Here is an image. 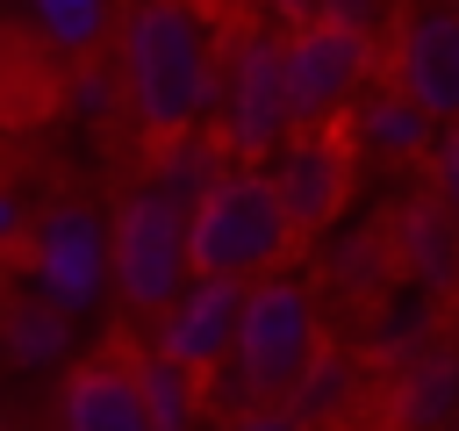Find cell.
I'll use <instances>...</instances> for the list:
<instances>
[{
	"label": "cell",
	"mask_w": 459,
	"mask_h": 431,
	"mask_svg": "<svg viewBox=\"0 0 459 431\" xmlns=\"http://www.w3.org/2000/svg\"><path fill=\"white\" fill-rule=\"evenodd\" d=\"M387 424L394 431H459V352L430 345L387 374Z\"/></svg>",
	"instance_id": "11"
},
{
	"label": "cell",
	"mask_w": 459,
	"mask_h": 431,
	"mask_svg": "<svg viewBox=\"0 0 459 431\" xmlns=\"http://www.w3.org/2000/svg\"><path fill=\"white\" fill-rule=\"evenodd\" d=\"M22 22L29 36L50 50V57H93L108 36H122V14L115 0H22Z\"/></svg>",
	"instance_id": "15"
},
{
	"label": "cell",
	"mask_w": 459,
	"mask_h": 431,
	"mask_svg": "<svg viewBox=\"0 0 459 431\" xmlns=\"http://www.w3.org/2000/svg\"><path fill=\"white\" fill-rule=\"evenodd\" d=\"M222 57H230V43H215V22L194 0H129L122 7L115 65L129 86V115L151 144L194 136L208 115H222Z\"/></svg>",
	"instance_id": "1"
},
{
	"label": "cell",
	"mask_w": 459,
	"mask_h": 431,
	"mask_svg": "<svg viewBox=\"0 0 459 431\" xmlns=\"http://www.w3.org/2000/svg\"><path fill=\"white\" fill-rule=\"evenodd\" d=\"M273 14H280V22H294V29H308V22H323V14H330V0H273Z\"/></svg>",
	"instance_id": "27"
},
{
	"label": "cell",
	"mask_w": 459,
	"mask_h": 431,
	"mask_svg": "<svg viewBox=\"0 0 459 431\" xmlns=\"http://www.w3.org/2000/svg\"><path fill=\"white\" fill-rule=\"evenodd\" d=\"M230 172V151H222V136H172V144H158L151 151V187L165 194V201H179L186 216L215 194V180Z\"/></svg>",
	"instance_id": "16"
},
{
	"label": "cell",
	"mask_w": 459,
	"mask_h": 431,
	"mask_svg": "<svg viewBox=\"0 0 459 431\" xmlns=\"http://www.w3.org/2000/svg\"><path fill=\"white\" fill-rule=\"evenodd\" d=\"M359 388H366V374H359V359H344V352H316V366L294 381V395H287V409L308 424V431H330L351 402H359Z\"/></svg>",
	"instance_id": "20"
},
{
	"label": "cell",
	"mask_w": 459,
	"mask_h": 431,
	"mask_svg": "<svg viewBox=\"0 0 459 431\" xmlns=\"http://www.w3.org/2000/svg\"><path fill=\"white\" fill-rule=\"evenodd\" d=\"M72 352H79V323L65 309L36 302V295H14V309H7V359L22 374H57V366H72Z\"/></svg>",
	"instance_id": "17"
},
{
	"label": "cell",
	"mask_w": 459,
	"mask_h": 431,
	"mask_svg": "<svg viewBox=\"0 0 459 431\" xmlns=\"http://www.w3.org/2000/svg\"><path fill=\"white\" fill-rule=\"evenodd\" d=\"M287 208H280V187L265 165H244L230 158V172L215 180V194L194 208V273H215V280H273L280 259H287Z\"/></svg>",
	"instance_id": "3"
},
{
	"label": "cell",
	"mask_w": 459,
	"mask_h": 431,
	"mask_svg": "<svg viewBox=\"0 0 459 431\" xmlns=\"http://www.w3.org/2000/svg\"><path fill=\"white\" fill-rule=\"evenodd\" d=\"M452 7H459V0H452Z\"/></svg>",
	"instance_id": "28"
},
{
	"label": "cell",
	"mask_w": 459,
	"mask_h": 431,
	"mask_svg": "<svg viewBox=\"0 0 459 431\" xmlns=\"http://www.w3.org/2000/svg\"><path fill=\"white\" fill-rule=\"evenodd\" d=\"M108 223H115V302L151 323L194 287V216L143 180L115 201Z\"/></svg>",
	"instance_id": "5"
},
{
	"label": "cell",
	"mask_w": 459,
	"mask_h": 431,
	"mask_svg": "<svg viewBox=\"0 0 459 431\" xmlns=\"http://www.w3.org/2000/svg\"><path fill=\"white\" fill-rule=\"evenodd\" d=\"M323 352V316H316V287L301 273H273L251 287L244 302V330H237V359L215 374V402L222 409H258V402H287L294 381L316 366Z\"/></svg>",
	"instance_id": "2"
},
{
	"label": "cell",
	"mask_w": 459,
	"mask_h": 431,
	"mask_svg": "<svg viewBox=\"0 0 459 431\" xmlns=\"http://www.w3.org/2000/svg\"><path fill=\"white\" fill-rule=\"evenodd\" d=\"M22 295L79 316H100L115 295V223L93 201H50L29 251H22Z\"/></svg>",
	"instance_id": "6"
},
{
	"label": "cell",
	"mask_w": 459,
	"mask_h": 431,
	"mask_svg": "<svg viewBox=\"0 0 459 431\" xmlns=\"http://www.w3.org/2000/svg\"><path fill=\"white\" fill-rule=\"evenodd\" d=\"M430 345H437V295L416 287V280L387 287V302L373 309V352H380L387 366H402V359H416V352H430Z\"/></svg>",
	"instance_id": "19"
},
{
	"label": "cell",
	"mask_w": 459,
	"mask_h": 431,
	"mask_svg": "<svg viewBox=\"0 0 459 431\" xmlns=\"http://www.w3.org/2000/svg\"><path fill=\"white\" fill-rule=\"evenodd\" d=\"M36 223H43V216L29 208V194H22V187H7V194H0V237H7L14 251H29V237H36Z\"/></svg>",
	"instance_id": "24"
},
{
	"label": "cell",
	"mask_w": 459,
	"mask_h": 431,
	"mask_svg": "<svg viewBox=\"0 0 459 431\" xmlns=\"http://www.w3.org/2000/svg\"><path fill=\"white\" fill-rule=\"evenodd\" d=\"M394 266H402V280H416V287H430V295H445V287H459V223L437 208V201H409L402 216H394Z\"/></svg>",
	"instance_id": "13"
},
{
	"label": "cell",
	"mask_w": 459,
	"mask_h": 431,
	"mask_svg": "<svg viewBox=\"0 0 459 431\" xmlns=\"http://www.w3.org/2000/svg\"><path fill=\"white\" fill-rule=\"evenodd\" d=\"M394 86L437 122H459V7L452 0H409V14L394 22Z\"/></svg>",
	"instance_id": "9"
},
{
	"label": "cell",
	"mask_w": 459,
	"mask_h": 431,
	"mask_svg": "<svg viewBox=\"0 0 459 431\" xmlns=\"http://www.w3.org/2000/svg\"><path fill=\"white\" fill-rule=\"evenodd\" d=\"M222 151L258 165L280 158L301 136V108H294V72H287V36L265 22H244L230 57H222Z\"/></svg>",
	"instance_id": "4"
},
{
	"label": "cell",
	"mask_w": 459,
	"mask_h": 431,
	"mask_svg": "<svg viewBox=\"0 0 459 431\" xmlns=\"http://www.w3.org/2000/svg\"><path fill=\"white\" fill-rule=\"evenodd\" d=\"M244 302H251V287H244V280L194 273V287H186L172 309H158V316L143 323V352H158V359H172V366H186V374L215 381V374L237 359Z\"/></svg>",
	"instance_id": "7"
},
{
	"label": "cell",
	"mask_w": 459,
	"mask_h": 431,
	"mask_svg": "<svg viewBox=\"0 0 459 431\" xmlns=\"http://www.w3.org/2000/svg\"><path fill=\"white\" fill-rule=\"evenodd\" d=\"M115 108H129L122 65H100V57H86V65L65 79V115H72V122H86V129H100V122H115Z\"/></svg>",
	"instance_id": "21"
},
{
	"label": "cell",
	"mask_w": 459,
	"mask_h": 431,
	"mask_svg": "<svg viewBox=\"0 0 459 431\" xmlns=\"http://www.w3.org/2000/svg\"><path fill=\"white\" fill-rule=\"evenodd\" d=\"M323 266H330V280H337V287L366 295V287H380V273L394 266V244H380V237L351 230V237H337V244L323 251Z\"/></svg>",
	"instance_id": "22"
},
{
	"label": "cell",
	"mask_w": 459,
	"mask_h": 431,
	"mask_svg": "<svg viewBox=\"0 0 459 431\" xmlns=\"http://www.w3.org/2000/svg\"><path fill=\"white\" fill-rule=\"evenodd\" d=\"M265 172H273V187H280V208H287L294 237H301V230H323V223L344 208V187H351V158H344V144L323 136V129H301Z\"/></svg>",
	"instance_id": "10"
},
{
	"label": "cell",
	"mask_w": 459,
	"mask_h": 431,
	"mask_svg": "<svg viewBox=\"0 0 459 431\" xmlns=\"http://www.w3.org/2000/svg\"><path fill=\"white\" fill-rule=\"evenodd\" d=\"M230 431H308L287 402H258V409H244V417H230Z\"/></svg>",
	"instance_id": "26"
},
{
	"label": "cell",
	"mask_w": 459,
	"mask_h": 431,
	"mask_svg": "<svg viewBox=\"0 0 459 431\" xmlns=\"http://www.w3.org/2000/svg\"><path fill=\"white\" fill-rule=\"evenodd\" d=\"M129 374H136V395L151 409V431H201V409H208V381L201 374H186V366H172L158 352H136Z\"/></svg>",
	"instance_id": "18"
},
{
	"label": "cell",
	"mask_w": 459,
	"mask_h": 431,
	"mask_svg": "<svg viewBox=\"0 0 459 431\" xmlns=\"http://www.w3.org/2000/svg\"><path fill=\"white\" fill-rule=\"evenodd\" d=\"M57 431H151V409L136 395V374L129 359H93V366H72L65 374V395H57Z\"/></svg>",
	"instance_id": "12"
},
{
	"label": "cell",
	"mask_w": 459,
	"mask_h": 431,
	"mask_svg": "<svg viewBox=\"0 0 459 431\" xmlns=\"http://www.w3.org/2000/svg\"><path fill=\"white\" fill-rule=\"evenodd\" d=\"M430 201L459 223V122L437 136V158H430Z\"/></svg>",
	"instance_id": "23"
},
{
	"label": "cell",
	"mask_w": 459,
	"mask_h": 431,
	"mask_svg": "<svg viewBox=\"0 0 459 431\" xmlns=\"http://www.w3.org/2000/svg\"><path fill=\"white\" fill-rule=\"evenodd\" d=\"M373 36H351L337 22H308L287 29V72H294V108L301 129H330L337 115H359V101L373 93Z\"/></svg>",
	"instance_id": "8"
},
{
	"label": "cell",
	"mask_w": 459,
	"mask_h": 431,
	"mask_svg": "<svg viewBox=\"0 0 459 431\" xmlns=\"http://www.w3.org/2000/svg\"><path fill=\"white\" fill-rule=\"evenodd\" d=\"M437 122L402 93V86H373L351 115V144L373 151V158H437Z\"/></svg>",
	"instance_id": "14"
},
{
	"label": "cell",
	"mask_w": 459,
	"mask_h": 431,
	"mask_svg": "<svg viewBox=\"0 0 459 431\" xmlns=\"http://www.w3.org/2000/svg\"><path fill=\"white\" fill-rule=\"evenodd\" d=\"M323 22H337V29H351V36H380L387 0H330V14H323Z\"/></svg>",
	"instance_id": "25"
}]
</instances>
